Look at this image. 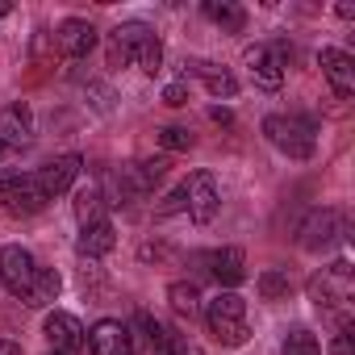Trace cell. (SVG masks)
Segmentation results:
<instances>
[{
    "label": "cell",
    "mask_w": 355,
    "mask_h": 355,
    "mask_svg": "<svg viewBox=\"0 0 355 355\" xmlns=\"http://www.w3.org/2000/svg\"><path fill=\"white\" fill-rule=\"evenodd\" d=\"M55 46H59L63 59H88L92 46H96V30H92V21H84V17H67V21L55 30Z\"/></svg>",
    "instance_id": "cell-13"
},
{
    "label": "cell",
    "mask_w": 355,
    "mask_h": 355,
    "mask_svg": "<svg viewBox=\"0 0 355 355\" xmlns=\"http://www.w3.org/2000/svg\"><path fill=\"white\" fill-rule=\"evenodd\" d=\"M184 67H189V76L205 80V88H209L214 96H222V101L239 96V80H234L226 67H218V63H209V59H193V63H184Z\"/></svg>",
    "instance_id": "cell-20"
},
{
    "label": "cell",
    "mask_w": 355,
    "mask_h": 355,
    "mask_svg": "<svg viewBox=\"0 0 355 355\" xmlns=\"http://www.w3.org/2000/svg\"><path fill=\"white\" fill-rule=\"evenodd\" d=\"M0 205H5L9 214H17V218H30V214L46 209L51 197H46V189L38 184V175L26 171V175H9V180L0 184Z\"/></svg>",
    "instance_id": "cell-6"
},
{
    "label": "cell",
    "mask_w": 355,
    "mask_h": 355,
    "mask_svg": "<svg viewBox=\"0 0 355 355\" xmlns=\"http://www.w3.org/2000/svg\"><path fill=\"white\" fill-rule=\"evenodd\" d=\"M51 355H59V351H51Z\"/></svg>",
    "instance_id": "cell-34"
},
{
    "label": "cell",
    "mask_w": 355,
    "mask_h": 355,
    "mask_svg": "<svg viewBox=\"0 0 355 355\" xmlns=\"http://www.w3.org/2000/svg\"><path fill=\"white\" fill-rule=\"evenodd\" d=\"M343 234V209H313L301 222V247L305 251H326Z\"/></svg>",
    "instance_id": "cell-12"
},
{
    "label": "cell",
    "mask_w": 355,
    "mask_h": 355,
    "mask_svg": "<svg viewBox=\"0 0 355 355\" xmlns=\"http://www.w3.org/2000/svg\"><path fill=\"white\" fill-rule=\"evenodd\" d=\"M109 67H142L155 76L163 67V42L146 21H121L109 34Z\"/></svg>",
    "instance_id": "cell-1"
},
{
    "label": "cell",
    "mask_w": 355,
    "mask_h": 355,
    "mask_svg": "<svg viewBox=\"0 0 355 355\" xmlns=\"http://www.w3.org/2000/svg\"><path fill=\"white\" fill-rule=\"evenodd\" d=\"M263 138L288 155V159H309L313 155V125L305 117H293V113H272L263 117Z\"/></svg>",
    "instance_id": "cell-4"
},
{
    "label": "cell",
    "mask_w": 355,
    "mask_h": 355,
    "mask_svg": "<svg viewBox=\"0 0 355 355\" xmlns=\"http://www.w3.org/2000/svg\"><path fill=\"white\" fill-rule=\"evenodd\" d=\"M134 326L142 330V338H146L150 355H184V338L175 334L171 326H163L159 318H150V313H138V318H134Z\"/></svg>",
    "instance_id": "cell-17"
},
{
    "label": "cell",
    "mask_w": 355,
    "mask_h": 355,
    "mask_svg": "<svg viewBox=\"0 0 355 355\" xmlns=\"http://www.w3.org/2000/svg\"><path fill=\"white\" fill-rule=\"evenodd\" d=\"M163 171H167V159H138V163H125L117 175H113V184H117V201L113 205H130L138 197H146L159 180H163Z\"/></svg>",
    "instance_id": "cell-5"
},
{
    "label": "cell",
    "mask_w": 355,
    "mask_h": 355,
    "mask_svg": "<svg viewBox=\"0 0 355 355\" xmlns=\"http://www.w3.org/2000/svg\"><path fill=\"white\" fill-rule=\"evenodd\" d=\"M113 243H117V230H113V222H109V218H101V222L80 226L76 251H80V259H101V255H109V251H113Z\"/></svg>",
    "instance_id": "cell-18"
},
{
    "label": "cell",
    "mask_w": 355,
    "mask_h": 355,
    "mask_svg": "<svg viewBox=\"0 0 355 355\" xmlns=\"http://www.w3.org/2000/svg\"><path fill=\"white\" fill-rule=\"evenodd\" d=\"M0 355H21V347H17V343H9V338H0Z\"/></svg>",
    "instance_id": "cell-32"
},
{
    "label": "cell",
    "mask_w": 355,
    "mask_h": 355,
    "mask_svg": "<svg viewBox=\"0 0 355 355\" xmlns=\"http://www.w3.org/2000/svg\"><path fill=\"white\" fill-rule=\"evenodd\" d=\"M175 209H184V189H175V193L155 209V218H167V214H175Z\"/></svg>",
    "instance_id": "cell-29"
},
{
    "label": "cell",
    "mask_w": 355,
    "mask_h": 355,
    "mask_svg": "<svg viewBox=\"0 0 355 355\" xmlns=\"http://www.w3.org/2000/svg\"><path fill=\"white\" fill-rule=\"evenodd\" d=\"M42 330L51 338V351H59V355H80L84 343H88V330L80 326V318L76 313H63V309L46 313V326Z\"/></svg>",
    "instance_id": "cell-9"
},
{
    "label": "cell",
    "mask_w": 355,
    "mask_h": 355,
    "mask_svg": "<svg viewBox=\"0 0 355 355\" xmlns=\"http://www.w3.org/2000/svg\"><path fill=\"white\" fill-rule=\"evenodd\" d=\"M34 138V109L26 101H13L0 113V142L5 146H26Z\"/></svg>",
    "instance_id": "cell-16"
},
{
    "label": "cell",
    "mask_w": 355,
    "mask_h": 355,
    "mask_svg": "<svg viewBox=\"0 0 355 355\" xmlns=\"http://www.w3.org/2000/svg\"><path fill=\"white\" fill-rule=\"evenodd\" d=\"M59 288H63L59 272H55V268H38V276H34V284H30V293H26L21 301L34 305V309H42V305H51V301L59 297Z\"/></svg>",
    "instance_id": "cell-22"
},
{
    "label": "cell",
    "mask_w": 355,
    "mask_h": 355,
    "mask_svg": "<svg viewBox=\"0 0 355 355\" xmlns=\"http://www.w3.org/2000/svg\"><path fill=\"white\" fill-rule=\"evenodd\" d=\"M318 67H322V76L330 80V88H334L338 101L355 96V59H351L347 51H338V46H322V51H318Z\"/></svg>",
    "instance_id": "cell-11"
},
{
    "label": "cell",
    "mask_w": 355,
    "mask_h": 355,
    "mask_svg": "<svg viewBox=\"0 0 355 355\" xmlns=\"http://www.w3.org/2000/svg\"><path fill=\"white\" fill-rule=\"evenodd\" d=\"M38 268H42V263H38L26 247H17V243L0 251V280H5V288H9L13 297H26V293H30Z\"/></svg>",
    "instance_id": "cell-8"
},
{
    "label": "cell",
    "mask_w": 355,
    "mask_h": 355,
    "mask_svg": "<svg viewBox=\"0 0 355 355\" xmlns=\"http://www.w3.org/2000/svg\"><path fill=\"white\" fill-rule=\"evenodd\" d=\"M163 101L180 109V105H189V88H184V84H167V88H163Z\"/></svg>",
    "instance_id": "cell-28"
},
{
    "label": "cell",
    "mask_w": 355,
    "mask_h": 355,
    "mask_svg": "<svg viewBox=\"0 0 355 355\" xmlns=\"http://www.w3.org/2000/svg\"><path fill=\"white\" fill-rule=\"evenodd\" d=\"M205 17H209L214 26H222L226 34H239V30L247 26V9L234 5V0H205Z\"/></svg>",
    "instance_id": "cell-21"
},
{
    "label": "cell",
    "mask_w": 355,
    "mask_h": 355,
    "mask_svg": "<svg viewBox=\"0 0 355 355\" xmlns=\"http://www.w3.org/2000/svg\"><path fill=\"white\" fill-rule=\"evenodd\" d=\"M284 355H322V347H318V338L309 330H293L284 338Z\"/></svg>",
    "instance_id": "cell-27"
},
{
    "label": "cell",
    "mask_w": 355,
    "mask_h": 355,
    "mask_svg": "<svg viewBox=\"0 0 355 355\" xmlns=\"http://www.w3.org/2000/svg\"><path fill=\"white\" fill-rule=\"evenodd\" d=\"M167 301H171V309L180 313V318H197V313H201V293H197V284H189V280H175V284L167 288Z\"/></svg>",
    "instance_id": "cell-23"
},
{
    "label": "cell",
    "mask_w": 355,
    "mask_h": 355,
    "mask_svg": "<svg viewBox=\"0 0 355 355\" xmlns=\"http://www.w3.org/2000/svg\"><path fill=\"white\" fill-rule=\"evenodd\" d=\"M255 288H259V297H263V301H280V297H288V293H293V280H288V272H284V268H268V272H259Z\"/></svg>",
    "instance_id": "cell-25"
},
{
    "label": "cell",
    "mask_w": 355,
    "mask_h": 355,
    "mask_svg": "<svg viewBox=\"0 0 355 355\" xmlns=\"http://www.w3.org/2000/svg\"><path fill=\"white\" fill-rule=\"evenodd\" d=\"M159 146L163 150H193V134L184 125H163L159 130Z\"/></svg>",
    "instance_id": "cell-26"
},
{
    "label": "cell",
    "mask_w": 355,
    "mask_h": 355,
    "mask_svg": "<svg viewBox=\"0 0 355 355\" xmlns=\"http://www.w3.org/2000/svg\"><path fill=\"white\" fill-rule=\"evenodd\" d=\"M334 355H355V347H351V326H338V334H334Z\"/></svg>",
    "instance_id": "cell-30"
},
{
    "label": "cell",
    "mask_w": 355,
    "mask_h": 355,
    "mask_svg": "<svg viewBox=\"0 0 355 355\" xmlns=\"http://www.w3.org/2000/svg\"><path fill=\"white\" fill-rule=\"evenodd\" d=\"M205 322H209V334L222 347H243L247 334H251V326H247V301L239 293H218L205 305Z\"/></svg>",
    "instance_id": "cell-3"
},
{
    "label": "cell",
    "mask_w": 355,
    "mask_h": 355,
    "mask_svg": "<svg viewBox=\"0 0 355 355\" xmlns=\"http://www.w3.org/2000/svg\"><path fill=\"white\" fill-rule=\"evenodd\" d=\"M105 205H109V201H105V193H101V189H92V184H88V189H80V193H76V218H80V226L101 222V218H105Z\"/></svg>",
    "instance_id": "cell-24"
},
{
    "label": "cell",
    "mask_w": 355,
    "mask_h": 355,
    "mask_svg": "<svg viewBox=\"0 0 355 355\" xmlns=\"http://www.w3.org/2000/svg\"><path fill=\"white\" fill-rule=\"evenodd\" d=\"M351 293H355V280H351V263L347 259H334L330 268H322L309 280V301L322 313H330L338 326H351Z\"/></svg>",
    "instance_id": "cell-2"
},
{
    "label": "cell",
    "mask_w": 355,
    "mask_h": 355,
    "mask_svg": "<svg viewBox=\"0 0 355 355\" xmlns=\"http://www.w3.org/2000/svg\"><path fill=\"white\" fill-rule=\"evenodd\" d=\"M167 255H171L167 243H146V247H142V259H167Z\"/></svg>",
    "instance_id": "cell-31"
},
{
    "label": "cell",
    "mask_w": 355,
    "mask_h": 355,
    "mask_svg": "<svg viewBox=\"0 0 355 355\" xmlns=\"http://www.w3.org/2000/svg\"><path fill=\"white\" fill-rule=\"evenodd\" d=\"M80 167H84V159H80V155H59V159H51L46 167H38L34 175H38V184L46 189V197L55 201V197H63V193L76 184Z\"/></svg>",
    "instance_id": "cell-15"
},
{
    "label": "cell",
    "mask_w": 355,
    "mask_h": 355,
    "mask_svg": "<svg viewBox=\"0 0 355 355\" xmlns=\"http://www.w3.org/2000/svg\"><path fill=\"white\" fill-rule=\"evenodd\" d=\"M243 63H247V71H251V80H255L259 88L276 92V88L284 84V59H280V51H276V46H268V42L247 46Z\"/></svg>",
    "instance_id": "cell-10"
},
{
    "label": "cell",
    "mask_w": 355,
    "mask_h": 355,
    "mask_svg": "<svg viewBox=\"0 0 355 355\" xmlns=\"http://www.w3.org/2000/svg\"><path fill=\"white\" fill-rule=\"evenodd\" d=\"M184 209L197 226H209L222 209V193H218V180H214V171H193L189 175V184H184Z\"/></svg>",
    "instance_id": "cell-7"
},
{
    "label": "cell",
    "mask_w": 355,
    "mask_h": 355,
    "mask_svg": "<svg viewBox=\"0 0 355 355\" xmlns=\"http://www.w3.org/2000/svg\"><path fill=\"white\" fill-rule=\"evenodd\" d=\"M88 351L92 355H134V338L117 318H101L88 330Z\"/></svg>",
    "instance_id": "cell-14"
},
{
    "label": "cell",
    "mask_w": 355,
    "mask_h": 355,
    "mask_svg": "<svg viewBox=\"0 0 355 355\" xmlns=\"http://www.w3.org/2000/svg\"><path fill=\"white\" fill-rule=\"evenodd\" d=\"M201 263H209V272L218 276V284H226V293L247 276V259H243V251H239V247L209 251V255H201Z\"/></svg>",
    "instance_id": "cell-19"
},
{
    "label": "cell",
    "mask_w": 355,
    "mask_h": 355,
    "mask_svg": "<svg viewBox=\"0 0 355 355\" xmlns=\"http://www.w3.org/2000/svg\"><path fill=\"white\" fill-rule=\"evenodd\" d=\"M5 155H9V146H5V142H0V159H5Z\"/></svg>",
    "instance_id": "cell-33"
}]
</instances>
